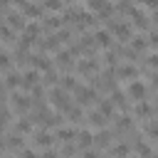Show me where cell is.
Segmentation results:
<instances>
[{
  "label": "cell",
  "mask_w": 158,
  "mask_h": 158,
  "mask_svg": "<svg viewBox=\"0 0 158 158\" xmlns=\"http://www.w3.org/2000/svg\"><path fill=\"white\" fill-rule=\"evenodd\" d=\"M49 104H52L54 109H59L62 114H67V111H69V109L74 106V104L69 101V96H67V91H64V89H59V86H54V89L49 91Z\"/></svg>",
  "instance_id": "6da1fadb"
},
{
  "label": "cell",
  "mask_w": 158,
  "mask_h": 158,
  "mask_svg": "<svg viewBox=\"0 0 158 158\" xmlns=\"http://www.w3.org/2000/svg\"><path fill=\"white\" fill-rule=\"evenodd\" d=\"M12 5H15V10H20L30 22H32V20L37 22V17H42V10H44L42 5H35V2H30V0H20V2H12Z\"/></svg>",
  "instance_id": "7a4b0ae2"
},
{
  "label": "cell",
  "mask_w": 158,
  "mask_h": 158,
  "mask_svg": "<svg viewBox=\"0 0 158 158\" xmlns=\"http://www.w3.org/2000/svg\"><path fill=\"white\" fill-rule=\"evenodd\" d=\"M109 32L116 35L118 40H131V25H128L126 20H121V17H111V22H109Z\"/></svg>",
  "instance_id": "3957f363"
},
{
  "label": "cell",
  "mask_w": 158,
  "mask_h": 158,
  "mask_svg": "<svg viewBox=\"0 0 158 158\" xmlns=\"http://www.w3.org/2000/svg\"><path fill=\"white\" fill-rule=\"evenodd\" d=\"M7 106H10L12 111H17V114H25V111H30L32 101H30V96H27V94H20V91H15V94H10V101H7Z\"/></svg>",
  "instance_id": "277c9868"
},
{
  "label": "cell",
  "mask_w": 158,
  "mask_h": 158,
  "mask_svg": "<svg viewBox=\"0 0 158 158\" xmlns=\"http://www.w3.org/2000/svg\"><path fill=\"white\" fill-rule=\"evenodd\" d=\"M74 96H77V104L79 106H86V104H91L96 99V89L94 86H86V84H79V89L74 91Z\"/></svg>",
  "instance_id": "5b68a950"
},
{
  "label": "cell",
  "mask_w": 158,
  "mask_h": 158,
  "mask_svg": "<svg viewBox=\"0 0 158 158\" xmlns=\"http://www.w3.org/2000/svg\"><path fill=\"white\" fill-rule=\"evenodd\" d=\"M27 62H30V69H35V72H44V74L52 72V62L44 54H30Z\"/></svg>",
  "instance_id": "8992f818"
},
{
  "label": "cell",
  "mask_w": 158,
  "mask_h": 158,
  "mask_svg": "<svg viewBox=\"0 0 158 158\" xmlns=\"http://www.w3.org/2000/svg\"><path fill=\"white\" fill-rule=\"evenodd\" d=\"M146 84L143 81H138V79H133L131 84H128V89H126V94L131 96V99H136V101H146Z\"/></svg>",
  "instance_id": "52a82bcc"
},
{
  "label": "cell",
  "mask_w": 158,
  "mask_h": 158,
  "mask_svg": "<svg viewBox=\"0 0 158 158\" xmlns=\"http://www.w3.org/2000/svg\"><path fill=\"white\" fill-rule=\"evenodd\" d=\"M37 86H40V72L27 69V72L22 74V89H25V91H35Z\"/></svg>",
  "instance_id": "ba28073f"
},
{
  "label": "cell",
  "mask_w": 158,
  "mask_h": 158,
  "mask_svg": "<svg viewBox=\"0 0 158 158\" xmlns=\"http://www.w3.org/2000/svg\"><path fill=\"white\" fill-rule=\"evenodd\" d=\"M74 143H77V148H79V151H89V148H91V143H94V133H91V131H86V128H81V131H77Z\"/></svg>",
  "instance_id": "9c48e42d"
},
{
  "label": "cell",
  "mask_w": 158,
  "mask_h": 158,
  "mask_svg": "<svg viewBox=\"0 0 158 158\" xmlns=\"http://www.w3.org/2000/svg\"><path fill=\"white\" fill-rule=\"evenodd\" d=\"M40 32H42L40 22H35V20H32V22H27V27L20 32V37H22V40H27V42H35V40L40 37Z\"/></svg>",
  "instance_id": "30bf717a"
},
{
  "label": "cell",
  "mask_w": 158,
  "mask_h": 158,
  "mask_svg": "<svg viewBox=\"0 0 158 158\" xmlns=\"http://www.w3.org/2000/svg\"><path fill=\"white\" fill-rule=\"evenodd\" d=\"M5 89L7 91H17V89H22V74H17V72H7L5 74Z\"/></svg>",
  "instance_id": "8fae6325"
},
{
  "label": "cell",
  "mask_w": 158,
  "mask_h": 158,
  "mask_svg": "<svg viewBox=\"0 0 158 158\" xmlns=\"http://www.w3.org/2000/svg\"><path fill=\"white\" fill-rule=\"evenodd\" d=\"M35 143H37L40 148H49V146L54 143V136H52L47 128H40V131H35Z\"/></svg>",
  "instance_id": "7c38bea8"
},
{
  "label": "cell",
  "mask_w": 158,
  "mask_h": 158,
  "mask_svg": "<svg viewBox=\"0 0 158 158\" xmlns=\"http://www.w3.org/2000/svg\"><path fill=\"white\" fill-rule=\"evenodd\" d=\"M5 151H22V136L20 133H5Z\"/></svg>",
  "instance_id": "4fadbf2b"
},
{
  "label": "cell",
  "mask_w": 158,
  "mask_h": 158,
  "mask_svg": "<svg viewBox=\"0 0 158 158\" xmlns=\"http://www.w3.org/2000/svg\"><path fill=\"white\" fill-rule=\"evenodd\" d=\"M54 59H57V64H59L62 69H72V67H74V62H72V52H69V49H57Z\"/></svg>",
  "instance_id": "5bb4252c"
},
{
  "label": "cell",
  "mask_w": 158,
  "mask_h": 158,
  "mask_svg": "<svg viewBox=\"0 0 158 158\" xmlns=\"http://www.w3.org/2000/svg\"><path fill=\"white\" fill-rule=\"evenodd\" d=\"M62 25H64V15H49V17H44V22H42L44 30H54V32H59Z\"/></svg>",
  "instance_id": "9a60e30c"
},
{
  "label": "cell",
  "mask_w": 158,
  "mask_h": 158,
  "mask_svg": "<svg viewBox=\"0 0 158 158\" xmlns=\"http://www.w3.org/2000/svg\"><path fill=\"white\" fill-rule=\"evenodd\" d=\"M116 77L118 79H133V77H138V69L133 64H121V67H116Z\"/></svg>",
  "instance_id": "2e32d148"
},
{
  "label": "cell",
  "mask_w": 158,
  "mask_h": 158,
  "mask_svg": "<svg viewBox=\"0 0 158 158\" xmlns=\"http://www.w3.org/2000/svg\"><path fill=\"white\" fill-rule=\"evenodd\" d=\"M94 42H96V47H111V32L109 30H96Z\"/></svg>",
  "instance_id": "e0dca14e"
},
{
  "label": "cell",
  "mask_w": 158,
  "mask_h": 158,
  "mask_svg": "<svg viewBox=\"0 0 158 158\" xmlns=\"http://www.w3.org/2000/svg\"><path fill=\"white\" fill-rule=\"evenodd\" d=\"M77 72H79V74H84V77H89L91 72H96V62H94L91 57H89V59H79Z\"/></svg>",
  "instance_id": "ac0fdd59"
},
{
  "label": "cell",
  "mask_w": 158,
  "mask_h": 158,
  "mask_svg": "<svg viewBox=\"0 0 158 158\" xmlns=\"http://www.w3.org/2000/svg\"><path fill=\"white\" fill-rule=\"evenodd\" d=\"M54 136H57L62 143H69V141H74V138H77V131H74V128H69V126H59Z\"/></svg>",
  "instance_id": "d6986e66"
},
{
  "label": "cell",
  "mask_w": 158,
  "mask_h": 158,
  "mask_svg": "<svg viewBox=\"0 0 158 158\" xmlns=\"http://www.w3.org/2000/svg\"><path fill=\"white\" fill-rule=\"evenodd\" d=\"M0 37H2V44L10 47V44L15 42V30H10V27L2 22V25H0ZM15 44H17V42H15Z\"/></svg>",
  "instance_id": "ffe728a7"
},
{
  "label": "cell",
  "mask_w": 158,
  "mask_h": 158,
  "mask_svg": "<svg viewBox=\"0 0 158 158\" xmlns=\"http://www.w3.org/2000/svg\"><path fill=\"white\" fill-rule=\"evenodd\" d=\"M109 143H111V133H109V131H104V128H101L99 133H94V146H99V148H106Z\"/></svg>",
  "instance_id": "44dd1931"
},
{
  "label": "cell",
  "mask_w": 158,
  "mask_h": 158,
  "mask_svg": "<svg viewBox=\"0 0 158 158\" xmlns=\"http://www.w3.org/2000/svg\"><path fill=\"white\" fill-rule=\"evenodd\" d=\"M12 59H15V54H10L7 49H2V54H0V67H2V72L7 74V72H12Z\"/></svg>",
  "instance_id": "7402d4cb"
},
{
  "label": "cell",
  "mask_w": 158,
  "mask_h": 158,
  "mask_svg": "<svg viewBox=\"0 0 158 158\" xmlns=\"http://www.w3.org/2000/svg\"><path fill=\"white\" fill-rule=\"evenodd\" d=\"M62 79V89L64 91H77L79 89V84H77V79L72 77V74H64V77H59Z\"/></svg>",
  "instance_id": "603a6c76"
},
{
  "label": "cell",
  "mask_w": 158,
  "mask_h": 158,
  "mask_svg": "<svg viewBox=\"0 0 158 158\" xmlns=\"http://www.w3.org/2000/svg\"><path fill=\"white\" fill-rule=\"evenodd\" d=\"M89 123H91V126H99V128H104V126H106V116H104V114L96 109V111H91V114H89Z\"/></svg>",
  "instance_id": "cb8c5ba5"
},
{
  "label": "cell",
  "mask_w": 158,
  "mask_h": 158,
  "mask_svg": "<svg viewBox=\"0 0 158 158\" xmlns=\"http://www.w3.org/2000/svg\"><path fill=\"white\" fill-rule=\"evenodd\" d=\"M32 131V121L30 118H20L17 123H15V133H20V136H27Z\"/></svg>",
  "instance_id": "d4e9b609"
},
{
  "label": "cell",
  "mask_w": 158,
  "mask_h": 158,
  "mask_svg": "<svg viewBox=\"0 0 158 158\" xmlns=\"http://www.w3.org/2000/svg\"><path fill=\"white\" fill-rule=\"evenodd\" d=\"M151 114H153L151 104H146V101H138V104H136V116H141V118H151Z\"/></svg>",
  "instance_id": "484cf974"
},
{
  "label": "cell",
  "mask_w": 158,
  "mask_h": 158,
  "mask_svg": "<svg viewBox=\"0 0 158 158\" xmlns=\"http://www.w3.org/2000/svg\"><path fill=\"white\" fill-rule=\"evenodd\" d=\"M99 111L109 118V116L114 114V101H111V99H99Z\"/></svg>",
  "instance_id": "4316f807"
},
{
  "label": "cell",
  "mask_w": 158,
  "mask_h": 158,
  "mask_svg": "<svg viewBox=\"0 0 158 158\" xmlns=\"http://www.w3.org/2000/svg\"><path fill=\"white\" fill-rule=\"evenodd\" d=\"M146 47H148V40H146V37H138V35L131 37V49H133V52H141V49H146Z\"/></svg>",
  "instance_id": "83f0119b"
},
{
  "label": "cell",
  "mask_w": 158,
  "mask_h": 158,
  "mask_svg": "<svg viewBox=\"0 0 158 158\" xmlns=\"http://www.w3.org/2000/svg\"><path fill=\"white\" fill-rule=\"evenodd\" d=\"M42 7L49 10V12H62V10H64V2H59V0H47V2H42Z\"/></svg>",
  "instance_id": "f1b7e54d"
},
{
  "label": "cell",
  "mask_w": 158,
  "mask_h": 158,
  "mask_svg": "<svg viewBox=\"0 0 158 158\" xmlns=\"http://www.w3.org/2000/svg\"><path fill=\"white\" fill-rule=\"evenodd\" d=\"M111 153H114V156H118V158H126V156H128V146H126V143H118V146H114V148H111Z\"/></svg>",
  "instance_id": "f546056e"
},
{
  "label": "cell",
  "mask_w": 158,
  "mask_h": 158,
  "mask_svg": "<svg viewBox=\"0 0 158 158\" xmlns=\"http://www.w3.org/2000/svg\"><path fill=\"white\" fill-rule=\"evenodd\" d=\"M146 133L151 138H158V121H146Z\"/></svg>",
  "instance_id": "4dcf8cb0"
},
{
  "label": "cell",
  "mask_w": 158,
  "mask_h": 158,
  "mask_svg": "<svg viewBox=\"0 0 158 158\" xmlns=\"http://www.w3.org/2000/svg\"><path fill=\"white\" fill-rule=\"evenodd\" d=\"M81 114H84V111H81V106L77 109V104H74V106H72V109L67 111V116H69V121H79V118H81Z\"/></svg>",
  "instance_id": "1f68e13d"
},
{
  "label": "cell",
  "mask_w": 158,
  "mask_h": 158,
  "mask_svg": "<svg viewBox=\"0 0 158 158\" xmlns=\"http://www.w3.org/2000/svg\"><path fill=\"white\" fill-rule=\"evenodd\" d=\"M116 128L118 131H128L131 128V118L128 116H121V121H116Z\"/></svg>",
  "instance_id": "d6a6232c"
},
{
  "label": "cell",
  "mask_w": 158,
  "mask_h": 158,
  "mask_svg": "<svg viewBox=\"0 0 158 158\" xmlns=\"http://www.w3.org/2000/svg\"><path fill=\"white\" fill-rule=\"evenodd\" d=\"M136 153L143 156V158H148V156H151V148H148L146 143H138V146H136Z\"/></svg>",
  "instance_id": "836d02e7"
},
{
  "label": "cell",
  "mask_w": 158,
  "mask_h": 158,
  "mask_svg": "<svg viewBox=\"0 0 158 158\" xmlns=\"http://www.w3.org/2000/svg\"><path fill=\"white\" fill-rule=\"evenodd\" d=\"M17 158H40V156H37L32 148H22V151L17 153Z\"/></svg>",
  "instance_id": "e575fe53"
},
{
  "label": "cell",
  "mask_w": 158,
  "mask_h": 158,
  "mask_svg": "<svg viewBox=\"0 0 158 158\" xmlns=\"http://www.w3.org/2000/svg\"><path fill=\"white\" fill-rule=\"evenodd\" d=\"M44 84H57V74H54V69L44 74Z\"/></svg>",
  "instance_id": "d590c367"
},
{
  "label": "cell",
  "mask_w": 158,
  "mask_h": 158,
  "mask_svg": "<svg viewBox=\"0 0 158 158\" xmlns=\"http://www.w3.org/2000/svg\"><path fill=\"white\" fill-rule=\"evenodd\" d=\"M74 153H77V146H72V143H67L62 148V156H74Z\"/></svg>",
  "instance_id": "8d00e7d4"
},
{
  "label": "cell",
  "mask_w": 158,
  "mask_h": 158,
  "mask_svg": "<svg viewBox=\"0 0 158 158\" xmlns=\"http://www.w3.org/2000/svg\"><path fill=\"white\" fill-rule=\"evenodd\" d=\"M59 156H62V153H57V151H52V148H47V151H44V153H42L40 158H59Z\"/></svg>",
  "instance_id": "74e56055"
},
{
  "label": "cell",
  "mask_w": 158,
  "mask_h": 158,
  "mask_svg": "<svg viewBox=\"0 0 158 158\" xmlns=\"http://www.w3.org/2000/svg\"><path fill=\"white\" fill-rule=\"evenodd\" d=\"M148 64H151V67H158V52H153V54L148 57Z\"/></svg>",
  "instance_id": "f35d334b"
},
{
  "label": "cell",
  "mask_w": 158,
  "mask_h": 158,
  "mask_svg": "<svg viewBox=\"0 0 158 158\" xmlns=\"http://www.w3.org/2000/svg\"><path fill=\"white\" fill-rule=\"evenodd\" d=\"M148 37H151V40H148V44H158V30H153Z\"/></svg>",
  "instance_id": "ab89813d"
},
{
  "label": "cell",
  "mask_w": 158,
  "mask_h": 158,
  "mask_svg": "<svg viewBox=\"0 0 158 158\" xmlns=\"http://www.w3.org/2000/svg\"><path fill=\"white\" fill-rule=\"evenodd\" d=\"M84 158H96V153H94V151L89 148V151H84Z\"/></svg>",
  "instance_id": "60d3db41"
},
{
  "label": "cell",
  "mask_w": 158,
  "mask_h": 158,
  "mask_svg": "<svg viewBox=\"0 0 158 158\" xmlns=\"http://www.w3.org/2000/svg\"><path fill=\"white\" fill-rule=\"evenodd\" d=\"M156 114H158V106H156Z\"/></svg>",
  "instance_id": "b9f144b4"
}]
</instances>
